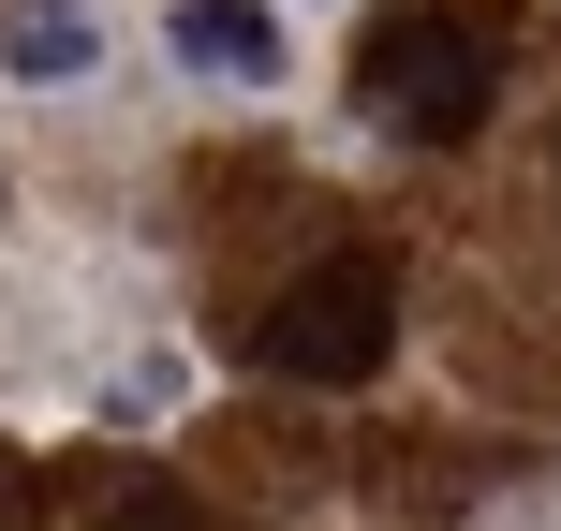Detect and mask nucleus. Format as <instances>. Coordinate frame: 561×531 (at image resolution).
Masks as SVG:
<instances>
[{
  "label": "nucleus",
  "instance_id": "1",
  "mask_svg": "<svg viewBox=\"0 0 561 531\" xmlns=\"http://www.w3.org/2000/svg\"><path fill=\"white\" fill-rule=\"evenodd\" d=\"M488 74H503V15H458V0L444 15H399L385 45H369V104H385L399 134H428V148L488 118Z\"/></svg>",
  "mask_w": 561,
  "mask_h": 531
},
{
  "label": "nucleus",
  "instance_id": "2",
  "mask_svg": "<svg viewBox=\"0 0 561 531\" xmlns=\"http://www.w3.org/2000/svg\"><path fill=\"white\" fill-rule=\"evenodd\" d=\"M369 355H385V266H310V296L266 310V369L296 384H355Z\"/></svg>",
  "mask_w": 561,
  "mask_h": 531
},
{
  "label": "nucleus",
  "instance_id": "3",
  "mask_svg": "<svg viewBox=\"0 0 561 531\" xmlns=\"http://www.w3.org/2000/svg\"><path fill=\"white\" fill-rule=\"evenodd\" d=\"M163 59H178L193 89H237V104L296 89V30H280V0H163Z\"/></svg>",
  "mask_w": 561,
  "mask_h": 531
},
{
  "label": "nucleus",
  "instance_id": "4",
  "mask_svg": "<svg viewBox=\"0 0 561 531\" xmlns=\"http://www.w3.org/2000/svg\"><path fill=\"white\" fill-rule=\"evenodd\" d=\"M89 59H104V15L89 0H15V30H0V74L15 89H75Z\"/></svg>",
  "mask_w": 561,
  "mask_h": 531
},
{
  "label": "nucleus",
  "instance_id": "5",
  "mask_svg": "<svg viewBox=\"0 0 561 531\" xmlns=\"http://www.w3.org/2000/svg\"><path fill=\"white\" fill-rule=\"evenodd\" d=\"M178 399H193V355H178V339H148V355H118V384H104V414H118V428H163Z\"/></svg>",
  "mask_w": 561,
  "mask_h": 531
},
{
  "label": "nucleus",
  "instance_id": "6",
  "mask_svg": "<svg viewBox=\"0 0 561 531\" xmlns=\"http://www.w3.org/2000/svg\"><path fill=\"white\" fill-rule=\"evenodd\" d=\"M104 531H193V503H118Z\"/></svg>",
  "mask_w": 561,
  "mask_h": 531
}]
</instances>
